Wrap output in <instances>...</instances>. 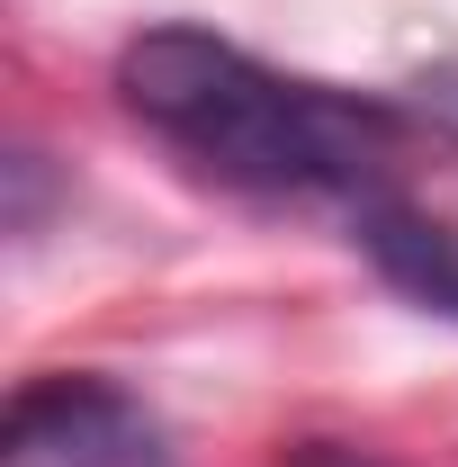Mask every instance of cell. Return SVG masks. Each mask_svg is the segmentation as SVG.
<instances>
[{
	"label": "cell",
	"instance_id": "obj_1",
	"mask_svg": "<svg viewBox=\"0 0 458 467\" xmlns=\"http://www.w3.org/2000/svg\"><path fill=\"white\" fill-rule=\"evenodd\" d=\"M117 109L198 180L261 207H369L404 171L413 117L333 81H297L198 18H153L117 46Z\"/></svg>",
	"mask_w": 458,
	"mask_h": 467
},
{
	"label": "cell",
	"instance_id": "obj_2",
	"mask_svg": "<svg viewBox=\"0 0 458 467\" xmlns=\"http://www.w3.org/2000/svg\"><path fill=\"white\" fill-rule=\"evenodd\" d=\"M0 467H172V441L135 387L99 368H46L9 396Z\"/></svg>",
	"mask_w": 458,
	"mask_h": 467
},
{
	"label": "cell",
	"instance_id": "obj_3",
	"mask_svg": "<svg viewBox=\"0 0 458 467\" xmlns=\"http://www.w3.org/2000/svg\"><path fill=\"white\" fill-rule=\"evenodd\" d=\"M342 234H350V252H359L404 306L458 324V225H450V216H432V207H413L404 189H387V198L350 207Z\"/></svg>",
	"mask_w": 458,
	"mask_h": 467
},
{
	"label": "cell",
	"instance_id": "obj_4",
	"mask_svg": "<svg viewBox=\"0 0 458 467\" xmlns=\"http://www.w3.org/2000/svg\"><path fill=\"white\" fill-rule=\"evenodd\" d=\"M396 109L413 117V135H432V144H450V153H458V55L422 63V72L396 90Z\"/></svg>",
	"mask_w": 458,
	"mask_h": 467
},
{
	"label": "cell",
	"instance_id": "obj_5",
	"mask_svg": "<svg viewBox=\"0 0 458 467\" xmlns=\"http://www.w3.org/2000/svg\"><path fill=\"white\" fill-rule=\"evenodd\" d=\"M279 467H387L378 450H350V441H287Z\"/></svg>",
	"mask_w": 458,
	"mask_h": 467
}]
</instances>
